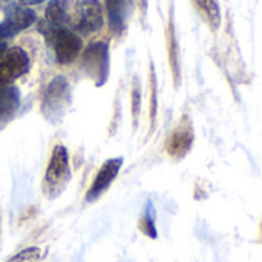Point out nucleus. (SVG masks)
<instances>
[{
  "label": "nucleus",
  "mask_w": 262,
  "mask_h": 262,
  "mask_svg": "<svg viewBox=\"0 0 262 262\" xmlns=\"http://www.w3.org/2000/svg\"><path fill=\"white\" fill-rule=\"evenodd\" d=\"M40 32L45 34L48 43L54 51L55 60L61 64L74 61L83 48L81 38L74 31L64 26H51L45 21L43 25H40Z\"/></svg>",
  "instance_id": "nucleus-1"
},
{
  "label": "nucleus",
  "mask_w": 262,
  "mask_h": 262,
  "mask_svg": "<svg viewBox=\"0 0 262 262\" xmlns=\"http://www.w3.org/2000/svg\"><path fill=\"white\" fill-rule=\"evenodd\" d=\"M68 20V0H51L46 8V23L63 26Z\"/></svg>",
  "instance_id": "nucleus-12"
},
{
  "label": "nucleus",
  "mask_w": 262,
  "mask_h": 262,
  "mask_svg": "<svg viewBox=\"0 0 262 262\" xmlns=\"http://www.w3.org/2000/svg\"><path fill=\"white\" fill-rule=\"evenodd\" d=\"M69 180V160H68V152L66 149L58 144L54 147L51 161L46 169V177H45V184L48 186L49 192L52 195L58 193L68 183Z\"/></svg>",
  "instance_id": "nucleus-3"
},
{
  "label": "nucleus",
  "mask_w": 262,
  "mask_h": 262,
  "mask_svg": "<svg viewBox=\"0 0 262 262\" xmlns=\"http://www.w3.org/2000/svg\"><path fill=\"white\" fill-rule=\"evenodd\" d=\"M140 103H141V98H140V89H138V84H137V80H135V86H134V91H132V112H134V120L137 121L138 118V112H140Z\"/></svg>",
  "instance_id": "nucleus-15"
},
{
  "label": "nucleus",
  "mask_w": 262,
  "mask_h": 262,
  "mask_svg": "<svg viewBox=\"0 0 262 262\" xmlns=\"http://www.w3.org/2000/svg\"><path fill=\"white\" fill-rule=\"evenodd\" d=\"M103 26V8L100 0H81L77 6L75 28L88 35Z\"/></svg>",
  "instance_id": "nucleus-7"
},
{
  "label": "nucleus",
  "mask_w": 262,
  "mask_h": 262,
  "mask_svg": "<svg viewBox=\"0 0 262 262\" xmlns=\"http://www.w3.org/2000/svg\"><path fill=\"white\" fill-rule=\"evenodd\" d=\"M83 68L89 77L97 81V86H101L109 74V51L107 45L103 41L91 45L83 55Z\"/></svg>",
  "instance_id": "nucleus-4"
},
{
  "label": "nucleus",
  "mask_w": 262,
  "mask_h": 262,
  "mask_svg": "<svg viewBox=\"0 0 262 262\" xmlns=\"http://www.w3.org/2000/svg\"><path fill=\"white\" fill-rule=\"evenodd\" d=\"M8 49V46H6V43L5 41H0V57L5 54V51Z\"/></svg>",
  "instance_id": "nucleus-17"
},
{
  "label": "nucleus",
  "mask_w": 262,
  "mask_h": 262,
  "mask_svg": "<svg viewBox=\"0 0 262 262\" xmlns=\"http://www.w3.org/2000/svg\"><path fill=\"white\" fill-rule=\"evenodd\" d=\"M69 98H71V89H69L68 80L63 75L55 77L48 84V89L43 97L41 111H43L45 117L52 123L60 120L64 109L69 104Z\"/></svg>",
  "instance_id": "nucleus-2"
},
{
  "label": "nucleus",
  "mask_w": 262,
  "mask_h": 262,
  "mask_svg": "<svg viewBox=\"0 0 262 262\" xmlns=\"http://www.w3.org/2000/svg\"><path fill=\"white\" fill-rule=\"evenodd\" d=\"M200 12L206 17L212 28H218L221 25V12L215 0H193Z\"/></svg>",
  "instance_id": "nucleus-13"
},
{
  "label": "nucleus",
  "mask_w": 262,
  "mask_h": 262,
  "mask_svg": "<svg viewBox=\"0 0 262 262\" xmlns=\"http://www.w3.org/2000/svg\"><path fill=\"white\" fill-rule=\"evenodd\" d=\"M29 71V58L26 52L18 48H9L0 57V88L8 86V83L14 81L20 75Z\"/></svg>",
  "instance_id": "nucleus-6"
},
{
  "label": "nucleus",
  "mask_w": 262,
  "mask_h": 262,
  "mask_svg": "<svg viewBox=\"0 0 262 262\" xmlns=\"http://www.w3.org/2000/svg\"><path fill=\"white\" fill-rule=\"evenodd\" d=\"M121 166H123V158H111V160H107L101 166V169L98 170V173H97V177H95V180H94V183H92V186H91V189H89V192L86 195V200L88 201L97 200L111 186L114 178L118 175Z\"/></svg>",
  "instance_id": "nucleus-8"
},
{
  "label": "nucleus",
  "mask_w": 262,
  "mask_h": 262,
  "mask_svg": "<svg viewBox=\"0 0 262 262\" xmlns=\"http://www.w3.org/2000/svg\"><path fill=\"white\" fill-rule=\"evenodd\" d=\"M41 261V252L37 247L25 249L15 256H12L8 262H40Z\"/></svg>",
  "instance_id": "nucleus-14"
},
{
  "label": "nucleus",
  "mask_w": 262,
  "mask_h": 262,
  "mask_svg": "<svg viewBox=\"0 0 262 262\" xmlns=\"http://www.w3.org/2000/svg\"><path fill=\"white\" fill-rule=\"evenodd\" d=\"M132 6L134 0H106L111 28L115 32H121L126 28V20L132 11Z\"/></svg>",
  "instance_id": "nucleus-10"
},
{
  "label": "nucleus",
  "mask_w": 262,
  "mask_h": 262,
  "mask_svg": "<svg viewBox=\"0 0 262 262\" xmlns=\"http://www.w3.org/2000/svg\"><path fill=\"white\" fill-rule=\"evenodd\" d=\"M192 130H189L187 126H181L180 129H177L169 143H167V150L172 157L175 158H180L183 155H186V152L190 149V144H192Z\"/></svg>",
  "instance_id": "nucleus-11"
},
{
  "label": "nucleus",
  "mask_w": 262,
  "mask_h": 262,
  "mask_svg": "<svg viewBox=\"0 0 262 262\" xmlns=\"http://www.w3.org/2000/svg\"><path fill=\"white\" fill-rule=\"evenodd\" d=\"M35 20L37 15L31 8L15 3L9 5L5 14V20L0 23V41H5L6 38H11L23 29L29 28Z\"/></svg>",
  "instance_id": "nucleus-5"
},
{
  "label": "nucleus",
  "mask_w": 262,
  "mask_h": 262,
  "mask_svg": "<svg viewBox=\"0 0 262 262\" xmlns=\"http://www.w3.org/2000/svg\"><path fill=\"white\" fill-rule=\"evenodd\" d=\"M41 2H45V0H20V5L29 8L31 5H37V3H41Z\"/></svg>",
  "instance_id": "nucleus-16"
},
{
  "label": "nucleus",
  "mask_w": 262,
  "mask_h": 262,
  "mask_svg": "<svg viewBox=\"0 0 262 262\" xmlns=\"http://www.w3.org/2000/svg\"><path fill=\"white\" fill-rule=\"evenodd\" d=\"M20 107V91L15 86L0 88V126L8 124Z\"/></svg>",
  "instance_id": "nucleus-9"
}]
</instances>
